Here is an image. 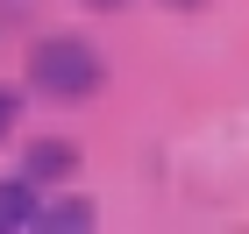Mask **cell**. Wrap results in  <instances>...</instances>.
Listing matches in <instances>:
<instances>
[{
	"label": "cell",
	"instance_id": "2",
	"mask_svg": "<svg viewBox=\"0 0 249 234\" xmlns=\"http://www.w3.org/2000/svg\"><path fill=\"white\" fill-rule=\"evenodd\" d=\"M71 163H78V149L50 135V142H29V156H21V177H29V185H50V177H64Z\"/></svg>",
	"mask_w": 249,
	"mask_h": 234
},
{
	"label": "cell",
	"instance_id": "4",
	"mask_svg": "<svg viewBox=\"0 0 249 234\" xmlns=\"http://www.w3.org/2000/svg\"><path fill=\"white\" fill-rule=\"evenodd\" d=\"M36 227H57V234H86V227H93V206H86V199H57L50 213H36Z\"/></svg>",
	"mask_w": 249,
	"mask_h": 234
},
{
	"label": "cell",
	"instance_id": "1",
	"mask_svg": "<svg viewBox=\"0 0 249 234\" xmlns=\"http://www.w3.org/2000/svg\"><path fill=\"white\" fill-rule=\"evenodd\" d=\"M29 78L50 99H93L100 78H107V64H100L93 43H78V36H43L36 57H29Z\"/></svg>",
	"mask_w": 249,
	"mask_h": 234
},
{
	"label": "cell",
	"instance_id": "5",
	"mask_svg": "<svg viewBox=\"0 0 249 234\" xmlns=\"http://www.w3.org/2000/svg\"><path fill=\"white\" fill-rule=\"evenodd\" d=\"M15 107H21V99L7 93V85H0V135H7V128H15Z\"/></svg>",
	"mask_w": 249,
	"mask_h": 234
},
{
	"label": "cell",
	"instance_id": "7",
	"mask_svg": "<svg viewBox=\"0 0 249 234\" xmlns=\"http://www.w3.org/2000/svg\"><path fill=\"white\" fill-rule=\"evenodd\" d=\"M171 7H199V0H171Z\"/></svg>",
	"mask_w": 249,
	"mask_h": 234
},
{
	"label": "cell",
	"instance_id": "6",
	"mask_svg": "<svg viewBox=\"0 0 249 234\" xmlns=\"http://www.w3.org/2000/svg\"><path fill=\"white\" fill-rule=\"evenodd\" d=\"M86 7H121V0H86Z\"/></svg>",
	"mask_w": 249,
	"mask_h": 234
},
{
	"label": "cell",
	"instance_id": "3",
	"mask_svg": "<svg viewBox=\"0 0 249 234\" xmlns=\"http://www.w3.org/2000/svg\"><path fill=\"white\" fill-rule=\"evenodd\" d=\"M36 185H29V177H7V185H0V234H15V227H36Z\"/></svg>",
	"mask_w": 249,
	"mask_h": 234
}]
</instances>
